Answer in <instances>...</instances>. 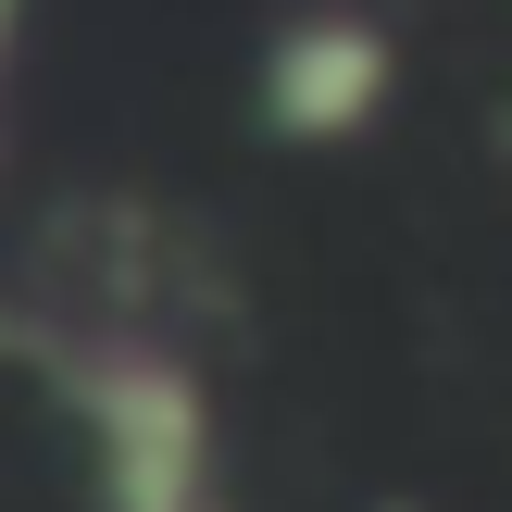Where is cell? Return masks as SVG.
Masks as SVG:
<instances>
[{"label": "cell", "mask_w": 512, "mask_h": 512, "mask_svg": "<svg viewBox=\"0 0 512 512\" xmlns=\"http://www.w3.org/2000/svg\"><path fill=\"white\" fill-rule=\"evenodd\" d=\"M13 363L75 413L100 512H225L213 388L150 325H50V338H13Z\"/></svg>", "instance_id": "obj_1"}, {"label": "cell", "mask_w": 512, "mask_h": 512, "mask_svg": "<svg viewBox=\"0 0 512 512\" xmlns=\"http://www.w3.org/2000/svg\"><path fill=\"white\" fill-rule=\"evenodd\" d=\"M263 125L275 138H300V150H325V138H363L375 113L400 100V38L375 13H288L263 38Z\"/></svg>", "instance_id": "obj_2"}]
</instances>
